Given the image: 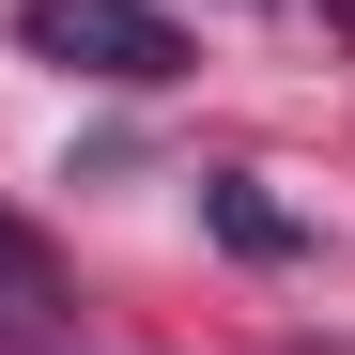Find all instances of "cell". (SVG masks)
Here are the masks:
<instances>
[{
	"instance_id": "1",
	"label": "cell",
	"mask_w": 355,
	"mask_h": 355,
	"mask_svg": "<svg viewBox=\"0 0 355 355\" xmlns=\"http://www.w3.org/2000/svg\"><path fill=\"white\" fill-rule=\"evenodd\" d=\"M46 62H78V78H124V93H155V78H186V31L155 16V0H31L16 16Z\"/></svg>"
},
{
	"instance_id": "2",
	"label": "cell",
	"mask_w": 355,
	"mask_h": 355,
	"mask_svg": "<svg viewBox=\"0 0 355 355\" xmlns=\"http://www.w3.org/2000/svg\"><path fill=\"white\" fill-rule=\"evenodd\" d=\"M46 324H62V263L0 216V340H46Z\"/></svg>"
}]
</instances>
